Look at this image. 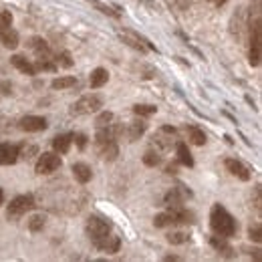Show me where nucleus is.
<instances>
[{"label":"nucleus","mask_w":262,"mask_h":262,"mask_svg":"<svg viewBox=\"0 0 262 262\" xmlns=\"http://www.w3.org/2000/svg\"><path fill=\"white\" fill-rule=\"evenodd\" d=\"M87 236H89L91 244H93L97 250H101V252H107V254L119 252L121 240H119V236L111 230V224L105 222L103 218L91 216V218L87 220Z\"/></svg>","instance_id":"nucleus-1"},{"label":"nucleus","mask_w":262,"mask_h":262,"mask_svg":"<svg viewBox=\"0 0 262 262\" xmlns=\"http://www.w3.org/2000/svg\"><path fill=\"white\" fill-rule=\"evenodd\" d=\"M210 226L214 230V234L224 236V238H232L236 234V230H238L236 220L232 218V214L222 204H214L212 206V210H210Z\"/></svg>","instance_id":"nucleus-2"},{"label":"nucleus","mask_w":262,"mask_h":262,"mask_svg":"<svg viewBox=\"0 0 262 262\" xmlns=\"http://www.w3.org/2000/svg\"><path fill=\"white\" fill-rule=\"evenodd\" d=\"M196 216L194 212L186 210V208H178V210H167L164 214H158L154 218V226L156 228H165V226H180V224H194Z\"/></svg>","instance_id":"nucleus-3"},{"label":"nucleus","mask_w":262,"mask_h":262,"mask_svg":"<svg viewBox=\"0 0 262 262\" xmlns=\"http://www.w3.org/2000/svg\"><path fill=\"white\" fill-rule=\"evenodd\" d=\"M262 27H260V12H256L254 20H250V51L248 61L252 67L260 65V49H262Z\"/></svg>","instance_id":"nucleus-4"},{"label":"nucleus","mask_w":262,"mask_h":262,"mask_svg":"<svg viewBox=\"0 0 262 262\" xmlns=\"http://www.w3.org/2000/svg\"><path fill=\"white\" fill-rule=\"evenodd\" d=\"M34 206V198L31 194H23V196H16L14 200H10L8 208H6V218L16 222L18 218H23L27 212H31Z\"/></svg>","instance_id":"nucleus-5"},{"label":"nucleus","mask_w":262,"mask_h":262,"mask_svg":"<svg viewBox=\"0 0 262 262\" xmlns=\"http://www.w3.org/2000/svg\"><path fill=\"white\" fill-rule=\"evenodd\" d=\"M117 34H119V38H121L127 47L135 49V51H139V53H147V51H156V53H158L156 45H151L145 36H141V34L135 33V31H129V29H119Z\"/></svg>","instance_id":"nucleus-6"},{"label":"nucleus","mask_w":262,"mask_h":262,"mask_svg":"<svg viewBox=\"0 0 262 262\" xmlns=\"http://www.w3.org/2000/svg\"><path fill=\"white\" fill-rule=\"evenodd\" d=\"M103 107V97L101 95H83L77 103L71 105V115H89V113H95Z\"/></svg>","instance_id":"nucleus-7"},{"label":"nucleus","mask_w":262,"mask_h":262,"mask_svg":"<svg viewBox=\"0 0 262 262\" xmlns=\"http://www.w3.org/2000/svg\"><path fill=\"white\" fill-rule=\"evenodd\" d=\"M188 198H192V192H190L186 186H176V188H171L164 196V206L167 210L184 208V202H186Z\"/></svg>","instance_id":"nucleus-8"},{"label":"nucleus","mask_w":262,"mask_h":262,"mask_svg":"<svg viewBox=\"0 0 262 262\" xmlns=\"http://www.w3.org/2000/svg\"><path fill=\"white\" fill-rule=\"evenodd\" d=\"M61 158L57 156V154H51V151H47V154H42L40 158H38V162L34 165V171L38 173V176H49V173H53V171H57L59 167H61Z\"/></svg>","instance_id":"nucleus-9"},{"label":"nucleus","mask_w":262,"mask_h":262,"mask_svg":"<svg viewBox=\"0 0 262 262\" xmlns=\"http://www.w3.org/2000/svg\"><path fill=\"white\" fill-rule=\"evenodd\" d=\"M151 141H154L158 147H162V149H169L171 143L178 141V129L171 127V125H164V127H160L158 133L151 137Z\"/></svg>","instance_id":"nucleus-10"},{"label":"nucleus","mask_w":262,"mask_h":262,"mask_svg":"<svg viewBox=\"0 0 262 262\" xmlns=\"http://www.w3.org/2000/svg\"><path fill=\"white\" fill-rule=\"evenodd\" d=\"M18 127L23 131H45L49 127V121L47 117H40V115H27L18 121Z\"/></svg>","instance_id":"nucleus-11"},{"label":"nucleus","mask_w":262,"mask_h":262,"mask_svg":"<svg viewBox=\"0 0 262 262\" xmlns=\"http://www.w3.org/2000/svg\"><path fill=\"white\" fill-rule=\"evenodd\" d=\"M20 158V147L12 143H0V165H12Z\"/></svg>","instance_id":"nucleus-12"},{"label":"nucleus","mask_w":262,"mask_h":262,"mask_svg":"<svg viewBox=\"0 0 262 262\" xmlns=\"http://www.w3.org/2000/svg\"><path fill=\"white\" fill-rule=\"evenodd\" d=\"M95 149H97L99 158L101 160H107V162H115L117 156H119L117 141H101V143H95Z\"/></svg>","instance_id":"nucleus-13"},{"label":"nucleus","mask_w":262,"mask_h":262,"mask_svg":"<svg viewBox=\"0 0 262 262\" xmlns=\"http://www.w3.org/2000/svg\"><path fill=\"white\" fill-rule=\"evenodd\" d=\"M29 47L34 51L36 61H40V59H55V55L51 53V47H49L47 40L40 38V36H33V38L29 40Z\"/></svg>","instance_id":"nucleus-14"},{"label":"nucleus","mask_w":262,"mask_h":262,"mask_svg":"<svg viewBox=\"0 0 262 262\" xmlns=\"http://www.w3.org/2000/svg\"><path fill=\"white\" fill-rule=\"evenodd\" d=\"M210 244H212V248L220 254V256H224V258H234L236 256V252H234V248L228 244V238H224V236H210Z\"/></svg>","instance_id":"nucleus-15"},{"label":"nucleus","mask_w":262,"mask_h":262,"mask_svg":"<svg viewBox=\"0 0 262 262\" xmlns=\"http://www.w3.org/2000/svg\"><path fill=\"white\" fill-rule=\"evenodd\" d=\"M224 165H226V169H228L230 173L236 176L238 180H242V182H248V180H250V169L242 164V162H238V160H234V158H228V160L224 162Z\"/></svg>","instance_id":"nucleus-16"},{"label":"nucleus","mask_w":262,"mask_h":262,"mask_svg":"<svg viewBox=\"0 0 262 262\" xmlns=\"http://www.w3.org/2000/svg\"><path fill=\"white\" fill-rule=\"evenodd\" d=\"M71 171H73V176H75V180H77L79 184H87V182H91V178H93V169L87 164H83V162L73 164Z\"/></svg>","instance_id":"nucleus-17"},{"label":"nucleus","mask_w":262,"mask_h":262,"mask_svg":"<svg viewBox=\"0 0 262 262\" xmlns=\"http://www.w3.org/2000/svg\"><path fill=\"white\" fill-rule=\"evenodd\" d=\"M10 63H12V67H16L20 73H25V75H29V77H34V75H36V67H34L31 61H27L23 55H12V57H10Z\"/></svg>","instance_id":"nucleus-18"},{"label":"nucleus","mask_w":262,"mask_h":262,"mask_svg":"<svg viewBox=\"0 0 262 262\" xmlns=\"http://www.w3.org/2000/svg\"><path fill=\"white\" fill-rule=\"evenodd\" d=\"M145 129H147V123L141 121V119H135V121H131L129 125H127V129H123V133H127L129 141H137L145 133Z\"/></svg>","instance_id":"nucleus-19"},{"label":"nucleus","mask_w":262,"mask_h":262,"mask_svg":"<svg viewBox=\"0 0 262 262\" xmlns=\"http://www.w3.org/2000/svg\"><path fill=\"white\" fill-rule=\"evenodd\" d=\"M176 151H178V162L180 164L186 165V167H194V158H192V154H190V149H188V145L184 141H178Z\"/></svg>","instance_id":"nucleus-20"},{"label":"nucleus","mask_w":262,"mask_h":262,"mask_svg":"<svg viewBox=\"0 0 262 262\" xmlns=\"http://www.w3.org/2000/svg\"><path fill=\"white\" fill-rule=\"evenodd\" d=\"M0 42L6 47V49H16L18 47V33L14 29H4L0 31Z\"/></svg>","instance_id":"nucleus-21"},{"label":"nucleus","mask_w":262,"mask_h":262,"mask_svg":"<svg viewBox=\"0 0 262 262\" xmlns=\"http://www.w3.org/2000/svg\"><path fill=\"white\" fill-rule=\"evenodd\" d=\"M107 81H109V73H107V69L99 67V69H95V71L91 73L89 85H91V89H99V87H103Z\"/></svg>","instance_id":"nucleus-22"},{"label":"nucleus","mask_w":262,"mask_h":262,"mask_svg":"<svg viewBox=\"0 0 262 262\" xmlns=\"http://www.w3.org/2000/svg\"><path fill=\"white\" fill-rule=\"evenodd\" d=\"M71 143H73V133H61V135H57L53 139V147L59 154H67L69 147H71Z\"/></svg>","instance_id":"nucleus-23"},{"label":"nucleus","mask_w":262,"mask_h":262,"mask_svg":"<svg viewBox=\"0 0 262 262\" xmlns=\"http://www.w3.org/2000/svg\"><path fill=\"white\" fill-rule=\"evenodd\" d=\"M188 139H190L194 145H204V143L208 141V135L200 129V127H196V125H190V127H188Z\"/></svg>","instance_id":"nucleus-24"},{"label":"nucleus","mask_w":262,"mask_h":262,"mask_svg":"<svg viewBox=\"0 0 262 262\" xmlns=\"http://www.w3.org/2000/svg\"><path fill=\"white\" fill-rule=\"evenodd\" d=\"M91 6H95L99 12H103V14H107V16H111V18H119V12L113 8V6H109V4H105V2H101V0H87Z\"/></svg>","instance_id":"nucleus-25"},{"label":"nucleus","mask_w":262,"mask_h":262,"mask_svg":"<svg viewBox=\"0 0 262 262\" xmlns=\"http://www.w3.org/2000/svg\"><path fill=\"white\" fill-rule=\"evenodd\" d=\"M77 85V79L75 77H61V79H55L51 83L53 89H69V87H75Z\"/></svg>","instance_id":"nucleus-26"},{"label":"nucleus","mask_w":262,"mask_h":262,"mask_svg":"<svg viewBox=\"0 0 262 262\" xmlns=\"http://www.w3.org/2000/svg\"><path fill=\"white\" fill-rule=\"evenodd\" d=\"M45 224H47V216L36 214V216H33V218L29 220V230L36 234V232H40V230L45 228Z\"/></svg>","instance_id":"nucleus-27"},{"label":"nucleus","mask_w":262,"mask_h":262,"mask_svg":"<svg viewBox=\"0 0 262 262\" xmlns=\"http://www.w3.org/2000/svg\"><path fill=\"white\" fill-rule=\"evenodd\" d=\"M156 111H158L156 105H133V113L139 115V117H149V115H154Z\"/></svg>","instance_id":"nucleus-28"},{"label":"nucleus","mask_w":262,"mask_h":262,"mask_svg":"<svg viewBox=\"0 0 262 262\" xmlns=\"http://www.w3.org/2000/svg\"><path fill=\"white\" fill-rule=\"evenodd\" d=\"M188 240H190V234H186V232H169L167 234L169 244H186Z\"/></svg>","instance_id":"nucleus-29"},{"label":"nucleus","mask_w":262,"mask_h":262,"mask_svg":"<svg viewBox=\"0 0 262 262\" xmlns=\"http://www.w3.org/2000/svg\"><path fill=\"white\" fill-rule=\"evenodd\" d=\"M248 238H250L252 242L260 244V240H262V226H260V222H254V224H250V226H248Z\"/></svg>","instance_id":"nucleus-30"},{"label":"nucleus","mask_w":262,"mask_h":262,"mask_svg":"<svg viewBox=\"0 0 262 262\" xmlns=\"http://www.w3.org/2000/svg\"><path fill=\"white\" fill-rule=\"evenodd\" d=\"M143 164L147 165V167H156V165L162 164V156H158L156 151H147L143 156Z\"/></svg>","instance_id":"nucleus-31"},{"label":"nucleus","mask_w":262,"mask_h":262,"mask_svg":"<svg viewBox=\"0 0 262 262\" xmlns=\"http://www.w3.org/2000/svg\"><path fill=\"white\" fill-rule=\"evenodd\" d=\"M111 121H113V113L111 111H103V113H99L97 119H95V127H105Z\"/></svg>","instance_id":"nucleus-32"},{"label":"nucleus","mask_w":262,"mask_h":262,"mask_svg":"<svg viewBox=\"0 0 262 262\" xmlns=\"http://www.w3.org/2000/svg\"><path fill=\"white\" fill-rule=\"evenodd\" d=\"M55 63H57V67L69 69V67H73V59H71V55H69L67 51H63V53H59V55L55 57Z\"/></svg>","instance_id":"nucleus-33"},{"label":"nucleus","mask_w":262,"mask_h":262,"mask_svg":"<svg viewBox=\"0 0 262 262\" xmlns=\"http://www.w3.org/2000/svg\"><path fill=\"white\" fill-rule=\"evenodd\" d=\"M12 27V14L8 10H0V31Z\"/></svg>","instance_id":"nucleus-34"},{"label":"nucleus","mask_w":262,"mask_h":262,"mask_svg":"<svg viewBox=\"0 0 262 262\" xmlns=\"http://www.w3.org/2000/svg\"><path fill=\"white\" fill-rule=\"evenodd\" d=\"M73 141L77 143L79 149H85L87 147V135L85 133H73Z\"/></svg>","instance_id":"nucleus-35"},{"label":"nucleus","mask_w":262,"mask_h":262,"mask_svg":"<svg viewBox=\"0 0 262 262\" xmlns=\"http://www.w3.org/2000/svg\"><path fill=\"white\" fill-rule=\"evenodd\" d=\"M254 206L260 212V186H256V190H254Z\"/></svg>","instance_id":"nucleus-36"},{"label":"nucleus","mask_w":262,"mask_h":262,"mask_svg":"<svg viewBox=\"0 0 262 262\" xmlns=\"http://www.w3.org/2000/svg\"><path fill=\"white\" fill-rule=\"evenodd\" d=\"M244 252H248L250 256L254 254V260H260V248H254V250H250V248H242Z\"/></svg>","instance_id":"nucleus-37"},{"label":"nucleus","mask_w":262,"mask_h":262,"mask_svg":"<svg viewBox=\"0 0 262 262\" xmlns=\"http://www.w3.org/2000/svg\"><path fill=\"white\" fill-rule=\"evenodd\" d=\"M2 93H4V95H10V93H12V85H10L8 81L2 83Z\"/></svg>","instance_id":"nucleus-38"},{"label":"nucleus","mask_w":262,"mask_h":262,"mask_svg":"<svg viewBox=\"0 0 262 262\" xmlns=\"http://www.w3.org/2000/svg\"><path fill=\"white\" fill-rule=\"evenodd\" d=\"M210 2H216V4H218V6H220V4H224V2H226V0H210Z\"/></svg>","instance_id":"nucleus-39"},{"label":"nucleus","mask_w":262,"mask_h":262,"mask_svg":"<svg viewBox=\"0 0 262 262\" xmlns=\"http://www.w3.org/2000/svg\"><path fill=\"white\" fill-rule=\"evenodd\" d=\"M2 200H4V192L0 190V204H2Z\"/></svg>","instance_id":"nucleus-40"}]
</instances>
